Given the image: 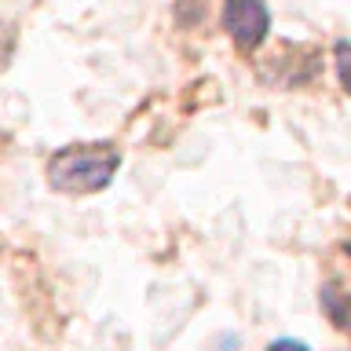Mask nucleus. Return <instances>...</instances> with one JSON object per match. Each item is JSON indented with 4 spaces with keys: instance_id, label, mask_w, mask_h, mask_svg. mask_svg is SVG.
<instances>
[{
    "instance_id": "1",
    "label": "nucleus",
    "mask_w": 351,
    "mask_h": 351,
    "mask_svg": "<svg viewBox=\"0 0 351 351\" xmlns=\"http://www.w3.org/2000/svg\"><path fill=\"white\" fill-rule=\"evenodd\" d=\"M121 169V150L114 143H70L48 158V183L59 194L106 191Z\"/></svg>"
},
{
    "instance_id": "2",
    "label": "nucleus",
    "mask_w": 351,
    "mask_h": 351,
    "mask_svg": "<svg viewBox=\"0 0 351 351\" xmlns=\"http://www.w3.org/2000/svg\"><path fill=\"white\" fill-rule=\"evenodd\" d=\"M223 29L241 51H256L271 33V11L263 0H223Z\"/></svg>"
},
{
    "instance_id": "3",
    "label": "nucleus",
    "mask_w": 351,
    "mask_h": 351,
    "mask_svg": "<svg viewBox=\"0 0 351 351\" xmlns=\"http://www.w3.org/2000/svg\"><path fill=\"white\" fill-rule=\"evenodd\" d=\"M318 304H322V311L337 322V329L351 333V293H337V285L329 282V285H322V293H318Z\"/></svg>"
},
{
    "instance_id": "4",
    "label": "nucleus",
    "mask_w": 351,
    "mask_h": 351,
    "mask_svg": "<svg viewBox=\"0 0 351 351\" xmlns=\"http://www.w3.org/2000/svg\"><path fill=\"white\" fill-rule=\"evenodd\" d=\"M333 55H337V77H340V88H344V92L351 95V44H348V40H337Z\"/></svg>"
},
{
    "instance_id": "5",
    "label": "nucleus",
    "mask_w": 351,
    "mask_h": 351,
    "mask_svg": "<svg viewBox=\"0 0 351 351\" xmlns=\"http://www.w3.org/2000/svg\"><path fill=\"white\" fill-rule=\"evenodd\" d=\"M267 351H311L304 344V340H293V337H278V340H271V348Z\"/></svg>"
}]
</instances>
